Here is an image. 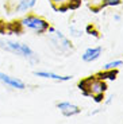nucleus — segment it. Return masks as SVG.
I'll return each mask as SVG.
<instances>
[{"instance_id":"15","label":"nucleus","mask_w":123,"mask_h":124,"mask_svg":"<svg viewBox=\"0 0 123 124\" xmlns=\"http://www.w3.org/2000/svg\"><path fill=\"white\" fill-rule=\"evenodd\" d=\"M69 31H70V35L74 38H80L81 35L84 34L83 30H81V28H77L76 26H70V27H69Z\"/></svg>"},{"instance_id":"19","label":"nucleus","mask_w":123,"mask_h":124,"mask_svg":"<svg viewBox=\"0 0 123 124\" xmlns=\"http://www.w3.org/2000/svg\"><path fill=\"white\" fill-rule=\"evenodd\" d=\"M52 3V7H55V6H60V4H65L66 0H49Z\"/></svg>"},{"instance_id":"18","label":"nucleus","mask_w":123,"mask_h":124,"mask_svg":"<svg viewBox=\"0 0 123 124\" xmlns=\"http://www.w3.org/2000/svg\"><path fill=\"white\" fill-rule=\"evenodd\" d=\"M92 99H93V101L95 102H103L104 101V92H102V93H96V94H93L92 96Z\"/></svg>"},{"instance_id":"5","label":"nucleus","mask_w":123,"mask_h":124,"mask_svg":"<svg viewBox=\"0 0 123 124\" xmlns=\"http://www.w3.org/2000/svg\"><path fill=\"white\" fill-rule=\"evenodd\" d=\"M57 108L60 109L64 116L66 117H72V116H76L81 112V108L76 104H72V102L68 101H61V102H57Z\"/></svg>"},{"instance_id":"13","label":"nucleus","mask_w":123,"mask_h":124,"mask_svg":"<svg viewBox=\"0 0 123 124\" xmlns=\"http://www.w3.org/2000/svg\"><path fill=\"white\" fill-rule=\"evenodd\" d=\"M85 32H87L88 35H93L95 38H100L97 28H96L93 24H88V26H87V27H85Z\"/></svg>"},{"instance_id":"3","label":"nucleus","mask_w":123,"mask_h":124,"mask_svg":"<svg viewBox=\"0 0 123 124\" xmlns=\"http://www.w3.org/2000/svg\"><path fill=\"white\" fill-rule=\"evenodd\" d=\"M20 22H22V26L25 28L33 30L35 34H45V32H47V30H49V27H50L49 23H47L45 19L39 18V16H37V15H31V14L23 16V18L20 19Z\"/></svg>"},{"instance_id":"11","label":"nucleus","mask_w":123,"mask_h":124,"mask_svg":"<svg viewBox=\"0 0 123 124\" xmlns=\"http://www.w3.org/2000/svg\"><path fill=\"white\" fill-rule=\"evenodd\" d=\"M37 0H19L18 6L15 7L16 12H27L35 6Z\"/></svg>"},{"instance_id":"6","label":"nucleus","mask_w":123,"mask_h":124,"mask_svg":"<svg viewBox=\"0 0 123 124\" xmlns=\"http://www.w3.org/2000/svg\"><path fill=\"white\" fill-rule=\"evenodd\" d=\"M102 51H103V47L102 46H96V47H88L83 53L81 58H83L84 62H93L102 55Z\"/></svg>"},{"instance_id":"20","label":"nucleus","mask_w":123,"mask_h":124,"mask_svg":"<svg viewBox=\"0 0 123 124\" xmlns=\"http://www.w3.org/2000/svg\"><path fill=\"white\" fill-rule=\"evenodd\" d=\"M7 30H6V23L3 20H0V34H6Z\"/></svg>"},{"instance_id":"17","label":"nucleus","mask_w":123,"mask_h":124,"mask_svg":"<svg viewBox=\"0 0 123 124\" xmlns=\"http://www.w3.org/2000/svg\"><path fill=\"white\" fill-rule=\"evenodd\" d=\"M103 1V7H107V6H120L122 4V0H102Z\"/></svg>"},{"instance_id":"4","label":"nucleus","mask_w":123,"mask_h":124,"mask_svg":"<svg viewBox=\"0 0 123 124\" xmlns=\"http://www.w3.org/2000/svg\"><path fill=\"white\" fill-rule=\"evenodd\" d=\"M0 82L3 85H7V86L12 88V89H18V90L26 89L25 81H22L18 77H12V76H9V74H6L3 71H0Z\"/></svg>"},{"instance_id":"12","label":"nucleus","mask_w":123,"mask_h":124,"mask_svg":"<svg viewBox=\"0 0 123 124\" xmlns=\"http://www.w3.org/2000/svg\"><path fill=\"white\" fill-rule=\"evenodd\" d=\"M95 78V76H89V77L84 78V80H81L80 82H79V89L81 90V93H83L85 97H91V92H89V85H91V82H92V80Z\"/></svg>"},{"instance_id":"10","label":"nucleus","mask_w":123,"mask_h":124,"mask_svg":"<svg viewBox=\"0 0 123 124\" xmlns=\"http://www.w3.org/2000/svg\"><path fill=\"white\" fill-rule=\"evenodd\" d=\"M118 74H119V71H118V68L116 69H104L103 71H99L96 76V78H99V80H111L114 81L116 80Z\"/></svg>"},{"instance_id":"9","label":"nucleus","mask_w":123,"mask_h":124,"mask_svg":"<svg viewBox=\"0 0 123 124\" xmlns=\"http://www.w3.org/2000/svg\"><path fill=\"white\" fill-rule=\"evenodd\" d=\"M23 26H22V22L20 20H12V22L9 23H6V30L8 34L11 35H20L22 32H23Z\"/></svg>"},{"instance_id":"1","label":"nucleus","mask_w":123,"mask_h":124,"mask_svg":"<svg viewBox=\"0 0 123 124\" xmlns=\"http://www.w3.org/2000/svg\"><path fill=\"white\" fill-rule=\"evenodd\" d=\"M0 49L14 53L16 55H20L23 58H26L27 61H30L31 63L38 62V55L34 53V50L31 49L30 46H27L26 43L22 42H14V40H7V39H0Z\"/></svg>"},{"instance_id":"2","label":"nucleus","mask_w":123,"mask_h":124,"mask_svg":"<svg viewBox=\"0 0 123 124\" xmlns=\"http://www.w3.org/2000/svg\"><path fill=\"white\" fill-rule=\"evenodd\" d=\"M49 40L52 43V49L57 53L66 54L69 51H73V45L72 42L62 34L61 31H52V34L49 35Z\"/></svg>"},{"instance_id":"8","label":"nucleus","mask_w":123,"mask_h":124,"mask_svg":"<svg viewBox=\"0 0 123 124\" xmlns=\"http://www.w3.org/2000/svg\"><path fill=\"white\" fill-rule=\"evenodd\" d=\"M108 89L107 84H105L104 80H99V78H95L92 80V82H91V85H89V92H91V97L93 96V94H96V93H102V92H105V90Z\"/></svg>"},{"instance_id":"16","label":"nucleus","mask_w":123,"mask_h":124,"mask_svg":"<svg viewBox=\"0 0 123 124\" xmlns=\"http://www.w3.org/2000/svg\"><path fill=\"white\" fill-rule=\"evenodd\" d=\"M122 63H123V61L116 59V61H112V62H108V63H105V65H104V69H116L118 66H120Z\"/></svg>"},{"instance_id":"14","label":"nucleus","mask_w":123,"mask_h":124,"mask_svg":"<svg viewBox=\"0 0 123 124\" xmlns=\"http://www.w3.org/2000/svg\"><path fill=\"white\" fill-rule=\"evenodd\" d=\"M65 3L68 6V9H77L81 7V0H66Z\"/></svg>"},{"instance_id":"7","label":"nucleus","mask_w":123,"mask_h":124,"mask_svg":"<svg viewBox=\"0 0 123 124\" xmlns=\"http://www.w3.org/2000/svg\"><path fill=\"white\" fill-rule=\"evenodd\" d=\"M33 74L37 76V77H42V78H47V80H54V81H60V82H66V81L72 80V76H60L52 73V71H33Z\"/></svg>"}]
</instances>
